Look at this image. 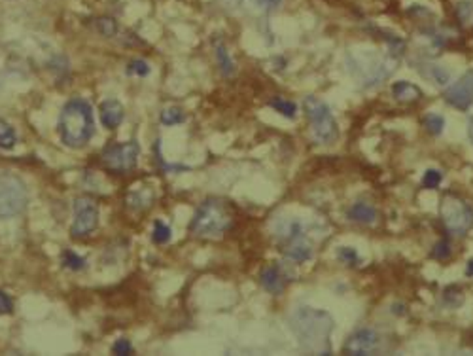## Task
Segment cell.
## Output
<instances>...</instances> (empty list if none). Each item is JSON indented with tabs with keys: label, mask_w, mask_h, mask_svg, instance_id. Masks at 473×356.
I'll return each instance as SVG.
<instances>
[{
	"label": "cell",
	"mask_w": 473,
	"mask_h": 356,
	"mask_svg": "<svg viewBox=\"0 0 473 356\" xmlns=\"http://www.w3.org/2000/svg\"><path fill=\"white\" fill-rule=\"evenodd\" d=\"M59 133L63 143L71 148H82L95 135V119L89 102L82 99L68 101L59 118Z\"/></svg>",
	"instance_id": "7a4b0ae2"
},
{
	"label": "cell",
	"mask_w": 473,
	"mask_h": 356,
	"mask_svg": "<svg viewBox=\"0 0 473 356\" xmlns=\"http://www.w3.org/2000/svg\"><path fill=\"white\" fill-rule=\"evenodd\" d=\"M456 19L464 27H473V2L472 0H460L455 8Z\"/></svg>",
	"instance_id": "e0dca14e"
},
{
	"label": "cell",
	"mask_w": 473,
	"mask_h": 356,
	"mask_svg": "<svg viewBox=\"0 0 473 356\" xmlns=\"http://www.w3.org/2000/svg\"><path fill=\"white\" fill-rule=\"evenodd\" d=\"M441 180H443V174L438 169H428L424 172V177H422V186L428 188V190H436L441 184Z\"/></svg>",
	"instance_id": "484cf974"
},
{
	"label": "cell",
	"mask_w": 473,
	"mask_h": 356,
	"mask_svg": "<svg viewBox=\"0 0 473 356\" xmlns=\"http://www.w3.org/2000/svg\"><path fill=\"white\" fill-rule=\"evenodd\" d=\"M13 311V302L8 294L0 290V315H10Z\"/></svg>",
	"instance_id": "d6a6232c"
},
{
	"label": "cell",
	"mask_w": 473,
	"mask_h": 356,
	"mask_svg": "<svg viewBox=\"0 0 473 356\" xmlns=\"http://www.w3.org/2000/svg\"><path fill=\"white\" fill-rule=\"evenodd\" d=\"M138 152H140V148H138L136 141L125 144H112L102 152V165L107 167L110 172L125 174V172H131L136 167Z\"/></svg>",
	"instance_id": "52a82bcc"
},
{
	"label": "cell",
	"mask_w": 473,
	"mask_h": 356,
	"mask_svg": "<svg viewBox=\"0 0 473 356\" xmlns=\"http://www.w3.org/2000/svg\"><path fill=\"white\" fill-rule=\"evenodd\" d=\"M347 216H349L352 222H358V224H364V226H371V224L377 222L378 213H377V208L373 207L371 203L358 201L349 208Z\"/></svg>",
	"instance_id": "4fadbf2b"
},
{
	"label": "cell",
	"mask_w": 473,
	"mask_h": 356,
	"mask_svg": "<svg viewBox=\"0 0 473 356\" xmlns=\"http://www.w3.org/2000/svg\"><path fill=\"white\" fill-rule=\"evenodd\" d=\"M260 283L267 292H271L275 296L282 294L284 288H286V277H284L282 271H280V267L277 266H267L265 269L261 271Z\"/></svg>",
	"instance_id": "7c38bea8"
},
{
	"label": "cell",
	"mask_w": 473,
	"mask_h": 356,
	"mask_svg": "<svg viewBox=\"0 0 473 356\" xmlns=\"http://www.w3.org/2000/svg\"><path fill=\"white\" fill-rule=\"evenodd\" d=\"M97 27H99V30H101L104 36H112L114 32H116V23H114L110 18L99 19V21H97Z\"/></svg>",
	"instance_id": "4dcf8cb0"
},
{
	"label": "cell",
	"mask_w": 473,
	"mask_h": 356,
	"mask_svg": "<svg viewBox=\"0 0 473 356\" xmlns=\"http://www.w3.org/2000/svg\"><path fill=\"white\" fill-rule=\"evenodd\" d=\"M18 143V135L8 121L0 119V148H13Z\"/></svg>",
	"instance_id": "ffe728a7"
},
{
	"label": "cell",
	"mask_w": 473,
	"mask_h": 356,
	"mask_svg": "<svg viewBox=\"0 0 473 356\" xmlns=\"http://www.w3.org/2000/svg\"><path fill=\"white\" fill-rule=\"evenodd\" d=\"M112 352H114V355L127 356V355H131V352H133V345H131L127 339H118V341L114 343Z\"/></svg>",
	"instance_id": "f546056e"
},
{
	"label": "cell",
	"mask_w": 473,
	"mask_h": 356,
	"mask_svg": "<svg viewBox=\"0 0 473 356\" xmlns=\"http://www.w3.org/2000/svg\"><path fill=\"white\" fill-rule=\"evenodd\" d=\"M443 302L445 305H449L450 309H456L458 305H462V302H464V294H462L460 288H456V286L447 288V290H445Z\"/></svg>",
	"instance_id": "4316f807"
},
{
	"label": "cell",
	"mask_w": 473,
	"mask_h": 356,
	"mask_svg": "<svg viewBox=\"0 0 473 356\" xmlns=\"http://www.w3.org/2000/svg\"><path fill=\"white\" fill-rule=\"evenodd\" d=\"M63 266L66 269H72V271H80L85 267V260H83L82 256H78L76 252H72V250H65L63 252Z\"/></svg>",
	"instance_id": "cb8c5ba5"
},
{
	"label": "cell",
	"mask_w": 473,
	"mask_h": 356,
	"mask_svg": "<svg viewBox=\"0 0 473 356\" xmlns=\"http://www.w3.org/2000/svg\"><path fill=\"white\" fill-rule=\"evenodd\" d=\"M243 2L249 8L256 10V12L271 13V12H277L278 8L282 6L284 0H243Z\"/></svg>",
	"instance_id": "ac0fdd59"
},
{
	"label": "cell",
	"mask_w": 473,
	"mask_h": 356,
	"mask_svg": "<svg viewBox=\"0 0 473 356\" xmlns=\"http://www.w3.org/2000/svg\"><path fill=\"white\" fill-rule=\"evenodd\" d=\"M450 252H453V250H450V243L447 241V239H443V241H439V243L433 247L432 256L436 258V260L443 261V260H449Z\"/></svg>",
	"instance_id": "83f0119b"
},
{
	"label": "cell",
	"mask_w": 473,
	"mask_h": 356,
	"mask_svg": "<svg viewBox=\"0 0 473 356\" xmlns=\"http://www.w3.org/2000/svg\"><path fill=\"white\" fill-rule=\"evenodd\" d=\"M99 224V207L91 197H78L74 201V222H72V237H88Z\"/></svg>",
	"instance_id": "9c48e42d"
},
{
	"label": "cell",
	"mask_w": 473,
	"mask_h": 356,
	"mask_svg": "<svg viewBox=\"0 0 473 356\" xmlns=\"http://www.w3.org/2000/svg\"><path fill=\"white\" fill-rule=\"evenodd\" d=\"M424 127L430 131L432 135L439 137L445 129V118L441 114H428L424 119Z\"/></svg>",
	"instance_id": "7402d4cb"
},
{
	"label": "cell",
	"mask_w": 473,
	"mask_h": 356,
	"mask_svg": "<svg viewBox=\"0 0 473 356\" xmlns=\"http://www.w3.org/2000/svg\"><path fill=\"white\" fill-rule=\"evenodd\" d=\"M439 216L447 232L464 237L473 227V208L456 196H445L439 203Z\"/></svg>",
	"instance_id": "5b68a950"
},
{
	"label": "cell",
	"mask_w": 473,
	"mask_h": 356,
	"mask_svg": "<svg viewBox=\"0 0 473 356\" xmlns=\"http://www.w3.org/2000/svg\"><path fill=\"white\" fill-rule=\"evenodd\" d=\"M290 328L303 350L313 355H330L333 316L322 309L297 307L290 316Z\"/></svg>",
	"instance_id": "6da1fadb"
},
{
	"label": "cell",
	"mask_w": 473,
	"mask_h": 356,
	"mask_svg": "<svg viewBox=\"0 0 473 356\" xmlns=\"http://www.w3.org/2000/svg\"><path fill=\"white\" fill-rule=\"evenodd\" d=\"M445 101L449 102L450 107L458 108L462 112L469 110L473 105V69L462 74L447 91H445Z\"/></svg>",
	"instance_id": "30bf717a"
},
{
	"label": "cell",
	"mask_w": 473,
	"mask_h": 356,
	"mask_svg": "<svg viewBox=\"0 0 473 356\" xmlns=\"http://www.w3.org/2000/svg\"><path fill=\"white\" fill-rule=\"evenodd\" d=\"M216 59H218L220 71H222L224 76H231L235 72V63H233L229 52H227V48H225L222 42L216 44Z\"/></svg>",
	"instance_id": "2e32d148"
},
{
	"label": "cell",
	"mask_w": 473,
	"mask_h": 356,
	"mask_svg": "<svg viewBox=\"0 0 473 356\" xmlns=\"http://www.w3.org/2000/svg\"><path fill=\"white\" fill-rule=\"evenodd\" d=\"M467 137H469V141H472L473 144V116L469 118V121H467Z\"/></svg>",
	"instance_id": "836d02e7"
},
{
	"label": "cell",
	"mask_w": 473,
	"mask_h": 356,
	"mask_svg": "<svg viewBox=\"0 0 473 356\" xmlns=\"http://www.w3.org/2000/svg\"><path fill=\"white\" fill-rule=\"evenodd\" d=\"M339 258H341L347 266H354L356 261L360 260L358 252H356L354 249H350V247H341V249H339Z\"/></svg>",
	"instance_id": "f1b7e54d"
},
{
	"label": "cell",
	"mask_w": 473,
	"mask_h": 356,
	"mask_svg": "<svg viewBox=\"0 0 473 356\" xmlns=\"http://www.w3.org/2000/svg\"><path fill=\"white\" fill-rule=\"evenodd\" d=\"M171 235H172L171 227L157 220V222H155V226H154V235H152L154 243H157V244L169 243V241H171Z\"/></svg>",
	"instance_id": "d4e9b609"
},
{
	"label": "cell",
	"mask_w": 473,
	"mask_h": 356,
	"mask_svg": "<svg viewBox=\"0 0 473 356\" xmlns=\"http://www.w3.org/2000/svg\"><path fill=\"white\" fill-rule=\"evenodd\" d=\"M466 273L469 275V277H473V260L467 261V267H466Z\"/></svg>",
	"instance_id": "e575fe53"
},
{
	"label": "cell",
	"mask_w": 473,
	"mask_h": 356,
	"mask_svg": "<svg viewBox=\"0 0 473 356\" xmlns=\"http://www.w3.org/2000/svg\"><path fill=\"white\" fill-rule=\"evenodd\" d=\"M129 72H135V74H138V76H146V74H150V66L146 61L136 59L129 65Z\"/></svg>",
	"instance_id": "1f68e13d"
},
{
	"label": "cell",
	"mask_w": 473,
	"mask_h": 356,
	"mask_svg": "<svg viewBox=\"0 0 473 356\" xmlns=\"http://www.w3.org/2000/svg\"><path fill=\"white\" fill-rule=\"evenodd\" d=\"M29 201L27 188L13 174L0 177V218H12L25 210Z\"/></svg>",
	"instance_id": "8992f818"
},
{
	"label": "cell",
	"mask_w": 473,
	"mask_h": 356,
	"mask_svg": "<svg viewBox=\"0 0 473 356\" xmlns=\"http://www.w3.org/2000/svg\"><path fill=\"white\" fill-rule=\"evenodd\" d=\"M101 121L108 129H116L124 121V107L116 99H108L101 105Z\"/></svg>",
	"instance_id": "5bb4252c"
},
{
	"label": "cell",
	"mask_w": 473,
	"mask_h": 356,
	"mask_svg": "<svg viewBox=\"0 0 473 356\" xmlns=\"http://www.w3.org/2000/svg\"><path fill=\"white\" fill-rule=\"evenodd\" d=\"M392 95L400 102H413L419 101L420 97H422V91L417 85H413V83L402 80V82H396L392 85Z\"/></svg>",
	"instance_id": "9a60e30c"
},
{
	"label": "cell",
	"mask_w": 473,
	"mask_h": 356,
	"mask_svg": "<svg viewBox=\"0 0 473 356\" xmlns=\"http://www.w3.org/2000/svg\"><path fill=\"white\" fill-rule=\"evenodd\" d=\"M284 239V256L292 261H297V263H303L313 258V247L309 244V241L305 239V233L301 230V224L299 222H288L286 226L280 230Z\"/></svg>",
	"instance_id": "ba28073f"
},
{
	"label": "cell",
	"mask_w": 473,
	"mask_h": 356,
	"mask_svg": "<svg viewBox=\"0 0 473 356\" xmlns=\"http://www.w3.org/2000/svg\"><path fill=\"white\" fill-rule=\"evenodd\" d=\"M424 76L430 78V80H432L433 83H438V85H447L450 80L449 71L441 65H426Z\"/></svg>",
	"instance_id": "d6986e66"
},
{
	"label": "cell",
	"mask_w": 473,
	"mask_h": 356,
	"mask_svg": "<svg viewBox=\"0 0 473 356\" xmlns=\"http://www.w3.org/2000/svg\"><path fill=\"white\" fill-rule=\"evenodd\" d=\"M378 347V333L373 328H360L356 330L345 343L347 355H369Z\"/></svg>",
	"instance_id": "8fae6325"
},
{
	"label": "cell",
	"mask_w": 473,
	"mask_h": 356,
	"mask_svg": "<svg viewBox=\"0 0 473 356\" xmlns=\"http://www.w3.org/2000/svg\"><path fill=\"white\" fill-rule=\"evenodd\" d=\"M184 119H186V114L182 112V108H178V107L165 108V110L161 112V124H165V125L182 124Z\"/></svg>",
	"instance_id": "603a6c76"
},
{
	"label": "cell",
	"mask_w": 473,
	"mask_h": 356,
	"mask_svg": "<svg viewBox=\"0 0 473 356\" xmlns=\"http://www.w3.org/2000/svg\"><path fill=\"white\" fill-rule=\"evenodd\" d=\"M303 108L313 125V138L316 144H331L339 137L337 121L333 118L330 107L318 97H305Z\"/></svg>",
	"instance_id": "277c9868"
},
{
	"label": "cell",
	"mask_w": 473,
	"mask_h": 356,
	"mask_svg": "<svg viewBox=\"0 0 473 356\" xmlns=\"http://www.w3.org/2000/svg\"><path fill=\"white\" fill-rule=\"evenodd\" d=\"M231 224L233 214L229 205L222 199H207L197 208L189 230L196 237H218L229 230Z\"/></svg>",
	"instance_id": "3957f363"
},
{
	"label": "cell",
	"mask_w": 473,
	"mask_h": 356,
	"mask_svg": "<svg viewBox=\"0 0 473 356\" xmlns=\"http://www.w3.org/2000/svg\"><path fill=\"white\" fill-rule=\"evenodd\" d=\"M269 105H271V108H275L278 114H282L284 118H290V119L296 118L297 105L294 101H286V99H282V97H277V99H273Z\"/></svg>",
	"instance_id": "44dd1931"
}]
</instances>
